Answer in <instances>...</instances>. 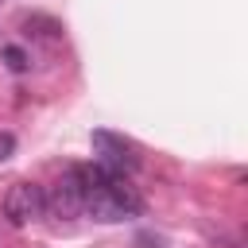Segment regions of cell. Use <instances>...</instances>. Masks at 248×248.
Segmentation results:
<instances>
[{"label":"cell","instance_id":"obj_1","mask_svg":"<svg viewBox=\"0 0 248 248\" xmlns=\"http://www.w3.org/2000/svg\"><path fill=\"white\" fill-rule=\"evenodd\" d=\"M78 174H81V186H85V213L93 221L112 225V221L136 217L143 209V202H140V194H136V186L128 182L124 170L93 163V167H78Z\"/></svg>","mask_w":248,"mask_h":248},{"label":"cell","instance_id":"obj_2","mask_svg":"<svg viewBox=\"0 0 248 248\" xmlns=\"http://www.w3.org/2000/svg\"><path fill=\"white\" fill-rule=\"evenodd\" d=\"M43 202H46V213L58 217V221L81 217V213H85V186H81L78 167H70V170L50 186V194H43Z\"/></svg>","mask_w":248,"mask_h":248},{"label":"cell","instance_id":"obj_3","mask_svg":"<svg viewBox=\"0 0 248 248\" xmlns=\"http://www.w3.org/2000/svg\"><path fill=\"white\" fill-rule=\"evenodd\" d=\"M4 221L8 225H27V221H35L43 209H46V202H43V186H35V182H16L8 194H4Z\"/></svg>","mask_w":248,"mask_h":248},{"label":"cell","instance_id":"obj_4","mask_svg":"<svg viewBox=\"0 0 248 248\" xmlns=\"http://www.w3.org/2000/svg\"><path fill=\"white\" fill-rule=\"evenodd\" d=\"M93 147L101 151V167H112V170H124V174L140 167L136 143L124 140V136H116V132H108V128H97L93 132Z\"/></svg>","mask_w":248,"mask_h":248},{"label":"cell","instance_id":"obj_5","mask_svg":"<svg viewBox=\"0 0 248 248\" xmlns=\"http://www.w3.org/2000/svg\"><path fill=\"white\" fill-rule=\"evenodd\" d=\"M23 35L58 39V35H62V23H58V19H50V16H27V19H23Z\"/></svg>","mask_w":248,"mask_h":248},{"label":"cell","instance_id":"obj_6","mask_svg":"<svg viewBox=\"0 0 248 248\" xmlns=\"http://www.w3.org/2000/svg\"><path fill=\"white\" fill-rule=\"evenodd\" d=\"M4 62H8V66H12L16 74H23V70L31 66V58H27V54H23L19 46H4Z\"/></svg>","mask_w":248,"mask_h":248},{"label":"cell","instance_id":"obj_7","mask_svg":"<svg viewBox=\"0 0 248 248\" xmlns=\"http://www.w3.org/2000/svg\"><path fill=\"white\" fill-rule=\"evenodd\" d=\"M12 155H16V136L12 132H0V163L12 159Z\"/></svg>","mask_w":248,"mask_h":248}]
</instances>
